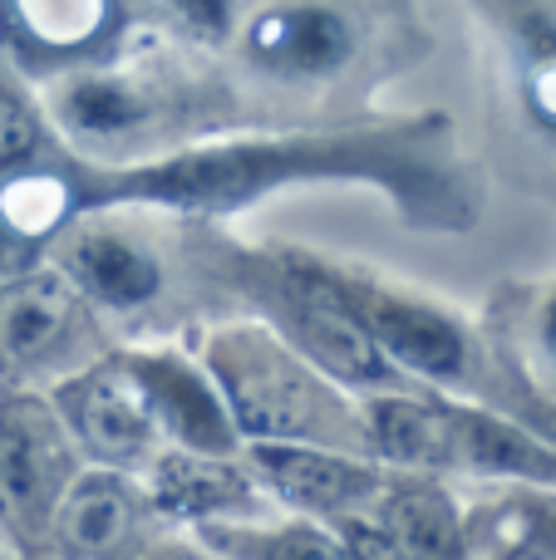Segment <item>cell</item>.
Returning <instances> with one entry per match:
<instances>
[{
	"mask_svg": "<svg viewBox=\"0 0 556 560\" xmlns=\"http://www.w3.org/2000/svg\"><path fill=\"white\" fill-rule=\"evenodd\" d=\"M74 212L108 207H163V212H242L281 187L364 183L380 187L414 232H468L478 222V183L453 153L443 114L399 124L331 128V133L232 138L202 143L153 163H69Z\"/></svg>",
	"mask_w": 556,
	"mask_h": 560,
	"instance_id": "cell-1",
	"label": "cell"
},
{
	"mask_svg": "<svg viewBox=\"0 0 556 560\" xmlns=\"http://www.w3.org/2000/svg\"><path fill=\"white\" fill-rule=\"evenodd\" d=\"M202 369L242 443H325L364 453L360 404H345V388L305 364L276 329H217L207 339Z\"/></svg>",
	"mask_w": 556,
	"mask_h": 560,
	"instance_id": "cell-2",
	"label": "cell"
},
{
	"mask_svg": "<svg viewBox=\"0 0 556 560\" xmlns=\"http://www.w3.org/2000/svg\"><path fill=\"white\" fill-rule=\"evenodd\" d=\"M246 290L256 295V305L271 315L276 335L315 364L331 384H340L345 394H384V388H414L390 359L380 354V345L370 339V329L355 319V310L345 305V295L335 290L331 266L301 261V256H276L246 271Z\"/></svg>",
	"mask_w": 556,
	"mask_h": 560,
	"instance_id": "cell-3",
	"label": "cell"
},
{
	"mask_svg": "<svg viewBox=\"0 0 556 560\" xmlns=\"http://www.w3.org/2000/svg\"><path fill=\"white\" fill-rule=\"evenodd\" d=\"M74 472V438L55 404L35 394L0 398V532L20 541L49 532Z\"/></svg>",
	"mask_w": 556,
	"mask_h": 560,
	"instance_id": "cell-4",
	"label": "cell"
},
{
	"mask_svg": "<svg viewBox=\"0 0 556 560\" xmlns=\"http://www.w3.org/2000/svg\"><path fill=\"white\" fill-rule=\"evenodd\" d=\"M335 290L345 295V305L355 310L370 339L380 345V354L399 369L409 384H463L473 378V339L468 329L459 325L453 315L424 305V300L394 295V290L374 285V280L331 271Z\"/></svg>",
	"mask_w": 556,
	"mask_h": 560,
	"instance_id": "cell-5",
	"label": "cell"
},
{
	"mask_svg": "<svg viewBox=\"0 0 556 560\" xmlns=\"http://www.w3.org/2000/svg\"><path fill=\"white\" fill-rule=\"evenodd\" d=\"M242 463L271 502L315 522L364 512L384 482L374 457L325 443H242Z\"/></svg>",
	"mask_w": 556,
	"mask_h": 560,
	"instance_id": "cell-6",
	"label": "cell"
},
{
	"mask_svg": "<svg viewBox=\"0 0 556 560\" xmlns=\"http://www.w3.org/2000/svg\"><path fill=\"white\" fill-rule=\"evenodd\" d=\"M55 413L69 428L79 453H89L99 467H148L163 453V438H158L153 418L143 408V394L128 378V369L114 359L84 369V374L65 378L55 388Z\"/></svg>",
	"mask_w": 556,
	"mask_h": 560,
	"instance_id": "cell-7",
	"label": "cell"
},
{
	"mask_svg": "<svg viewBox=\"0 0 556 560\" xmlns=\"http://www.w3.org/2000/svg\"><path fill=\"white\" fill-rule=\"evenodd\" d=\"M118 364L128 369V378L143 394V408L153 418L163 447H187V453H212V457H236L242 438L232 428L217 384L207 378V369L187 364L183 354H118Z\"/></svg>",
	"mask_w": 556,
	"mask_h": 560,
	"instance_id": "cell-8",
	"label": "cell"
},
{
	"mask_svg": "<svg viewBox=\"0 0 556 560\" xmlns=\"http://www.w3.org/2000/svg\"><path fill=\"white\" fill-rule=\"evenodd\" d=\"M148 516V487H138L124 467H89L74 472L59 497L55 536L74 560H128L143 551Z\"/></svg>",
	"mask_w": 556,
	"mask_h": 560,
	"instance_id": "cell-9",
	"label": "cell"
},
{
	"mask_svg": "<svg viewBox=\"0 0 556 560\" xmlns=\"http://www.w3.org/2000/svg\"><path fill=\"white\" fill-rule=\"evenodd\" d=\"M262 487L246 472L242 453L212 457V453H187V447H163L148 463V502L158 516L183 526L207 522H252L262 512Z\"/></svg>",
	"mask_w": 556,
	"mask_h": 560,
	"instance_id": "cell-10",
	"label": "cell"
},
{
	"mask_svg": "<svg viewBox=\"0 0 556 560\" xmlns=\"http://www.w3.org/2000/svg\"><path fill=\"white\" fill-rule=\"evenodd\" d=\"M355 25L345 10L321 0L271 5L246 25L242 49L262 74L276 79H331L355 59Z\"/></svg>",
	"mask_w": 556,
	"mask_h": 560,
	"instance_id": "cell-11",
	"label": "cell"
},
{
	"mask_svg": "<svg viewBox=\"0 0 556 560\" xmlns=\"http://www.w3.org/2000/svg\"><path fill=\"white\" fill-rule=\"evenodd\" d=\"M364 512L394 536L404 560H478L468 546L463 506L449 487L433 482V472H384Z\"/></svg>",
	"mask_w": 556,
	"mask_h": 560,
	"instance_id": "cell-12",
	"label": "cell"
},
{
	"mask_svg": "<svg viewBox=\"0 0 556 560\" xmlns=\"http://www.w3.org/2000/svg\"><path fill=\"white\" fill-rule=\"evenodd\" d=\"M79 315V290L65 276L20 271L0 285V364L35 369L59 354Z\"/></svg>",
	"mask_w": 556,
	"mask_h": 560,
	"instance_id": "cell-13",
	"label": "cell"
},
{
	"mask_svg": "<svg viewBox=\"0 0 556 560\" xmlns=\"http://www.w3.org/2000/svg\"><path fill=\"white\" fill-rule=\"evenodd\" d=\"M478 560H556V487L493 482V497L463 512Z\"/></svg>",
	"mask_w": 556,
	"mask_h": 560,
	"instance_id": "cell-14",
	"label": "cell"
},
{
	"mask_svg": "<svg viewBox=\"0 0 556 560\" xmlns=\"http://www.w3.org/2000/svg\"><path fill=\"white\" fill-rule=\"evenodd\" d=\"M59 276L79 295L99 300L108 310H143L163 290V266L143 246H134L128 236H114V232L69 236L65 256H59Z\"/></svg>",
	"mask_w": 556,
	"mask_h": 560,
	"instance_id": "cell-15",
	"label": "cell"
},
{
	"mask_svg": "<svg viewBox=\"0 0 556 560\" xmlns=\"http://www.w3.org/2000/svg\"><path fill=\"white\" fill-rule=\"evenodd\" d=\"M55 114L69 133L89 138V143H118V138L138 133L143 124H153L158 104L138 79L118 74H74L55 94Z\"/></svg>",
	"mask_w": 556,
	"mask_h": 560,
	"instance_id": "cell-16",
	"label": "cell"
},
{
	"mask_svg": "<svg viewBox=\"0 0 556 560\" xmlns=\"http://www.w3.org/2000/svg\"><path fill=\"white\" fill-rule=\"evenodd\" d=\"M10 35L45 59H74L114 30L118 0H0Z\"/></svg>",
	"mask_w": 556,
	"mask_h": 560,
	"instance_id": "cell-17",
	"label": "cell"
},
{
	"mask_svg": "<svg viewBox=\"0 0 556 560\" xmlns=\"http://www.w3.org/2000/svg\"><path fill=\"white\" fill-rule=\"evenodd\" d=\"M193 532L222 560H350L340 532L315 516H291L276 526H262L256 516L252 522H207Z\"/></svg>",
	"mask_w": 556,
	"mask_h": 560,
	"instance_id": "cell-18",
	"label": "cell"
},
{
	"mask_svg": "<svg viewBox=\"0 0 556 560\" xmlns=\"http://www.w3.org/2000/svg\"><path fill=\"white\" fill-rule=\"evenodd\" d=\"M518 104L528 124L556 143V0H528L512 20Z\"/></svg>",
	"mask_w": 556,
	"mask_h": 560,
	"instance_id": "cell-19",
	"label": "cell"
},
{
	"mask_svg": "<svg viewBox=\"0 0 556 560\" xmlns=\"http://www.w3.org/2000/svg\"><path fill=\"white\" fill-rule=\"evenodd\" d=\"M45 148V128H39L35 108L25 104L20 94L0 89V167L15 173V167H30Z\"/></svg>",
	"mask_w": 556,
	"mask_h": 560,
	"instance_id": "cell-20",
	"label": "cell"
},
{
	"mask_svg": "<svg viewBox=\"0 0 556 560\" xmlns=\"http://www.w3.org/2000/svg\"><path fill=\"white\" fill-rule=\"evenodd\" d=\"M335 532H340L345 551L350 560H404V551L394 546V536L384 532L380 522H374L370 512H350V516H335Z\"/></svg>",
	"mask_w": 556,
	"mask_h": 560,
	"instance_id": "cell-21",
	"label": "cell"
},
{
	"mask_svg": "<svg viewBox=\"0 0 556 560\" xmlns=\"http://www.w3.org/2000/svg\"><path fill=\"white\" fill-rule=\"evenodd\" d=\"M197 39H227L232 35V0H163Z\"/></svg>",
	"mask_w": 556,
	"mask_h": 560,
	"instance_id": "cell-22",
	"label": "cell"
},
{
	"mask_svg": "<svg viewBox=\"0 0 556 560\" xmlns=\"http://www.w3.org/2000/svg\"><path fill=\"white\" fill-rule=\"evenodd\" d=\"M128 560H222V556H212L207 546L202 551H187V546H148V551H138Z\"/></svg>",
	"mask_w": 556,
	"mask_h": 560,
	"instance_id": "cell-23",
	"label": "cell"
},
{
	"mask_svg": "<svg viewBox=\"0 0 556 560\" xmlns=\"http://www.w3.org/2000/svg\"><path fill=\"white\" fill-rule=\"evenodd\" d=\"M0 560H5V546H0Z\"/></svg>",
	"mask_w": 556,
	"mask_h": 560,
	"instance_id": "cell-24",
	"label": "cell"
}]
</instances>
